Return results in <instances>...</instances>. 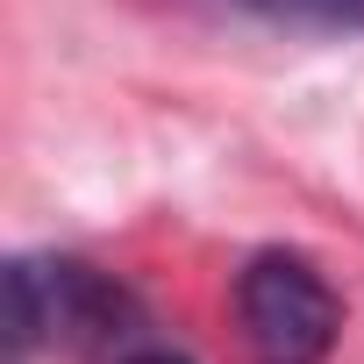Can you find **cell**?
Listing matches in <instances>:
<instances>
[{
    "label": "cell",
    "mask_w": 364,
    "mask_h": 364,
    "mask_svg": "<svg viewBox=\"0 0 364 364\" xmlns=\"http://www.w3.org/2000/svg\"><path fill=\"white\" fill-rule=\"evenodd\" d=\"M136 328V300L79 257H15L8 264V364H29L36 343L107 350Z\"/></svg>",
    "instance_id": "6da1fadb"
},
{
    "label": "cell",
    "mask_w": 364,
    "mask_h": 364,
    "mask_svg": "<svg viewBox=\"0 0 364 364\" xmlns=\"http://www.w3.org/2000/svg\"><path fill=\"white\" fill-rule=\"evenodd\" d=\"M236 321L257 364H321L343 336V300L300 250H257L236 272Z\"/></svg>",
    "instance_id": "7a4b0ae2"
},
{
    "label": "cell",
    "mask_w": 364,
    "mask_h": 364,
    "mask_svg": "<svg viewBox=\"0 0 364 364\" xmlns=\"http://www.w3.org/2000/svg\"><path fill=\"white\" fill-rule=\"evenodd\" d=\"M243 15L286 22V29H328V36H364V0H229Z\"/></svg>",
    "instance_id": "3957f363"
},
{
    "label": "cell",
    "mask_w": 364,
    "mask_h": 364,
    "mask_svg": "<svg viewBox=\"0 0 364 364\" xmlns=\"http://www.w3.org/2000/svg\"><path fill=\"white\" fill-rule=\"evenodd\" d=\"M122 364H193V357H178V350H157V343H150V350H129Z\"/></svg>",
    "instance_id": "277c9868"
}]
</instances>
